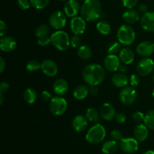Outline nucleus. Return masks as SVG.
I'll return each instance as SVG.
<instances>
[{"mask_svg": "<svg viewBox=\"0 0 154 154\" xmlns=\"http://www.w3.org/2000/svg\"><path fill=\"white\" fill-rule=\"evenodd\" d=\"M90 93L92 96H96L99 93V89H98L97 85H90Z\"/></svg>", "mask_w": 154, "mask_h": 154, "instance_id": "09e8293b", "label": "nucleus"}, {"mask_svg": "<svg viewBox=\"0 0 154 154\" xmlns=\"http://www.w3.org/2000/svg\"><path fill=\"white\" fill-rule=\"evenodd\" d=\"M107 51L109 54H116L117 53H120V43L119 42H116V41L110 42L108 45Z\"/></svg>", "mask_w": 154, "mask_h": 154, "instance_id": "473e14b6", "label": "nucleus"}, {"mask_svg": "<svg viewBox=\"0 0 154 154\" xmlns=\"http://www.w3.org/2000/svg\"><path fill=\"white\" fill-rule=\"evenodd\" d=\"M148 128L144 124H138L134 128V135L138 141H144L148 137Z\"/></svg>", "mask_w": 154, "mask_h": 154, "instance_id": "412c9836", "label": "nucleus"}, {"mask_svg": "<svg viewBox=\"0 0 154 154\" xmlns=\"http://www.w3.org/2000/svg\"><path fill=\"white\" fill-rule=\"evenodd\" d=\"M53 89L56 95H64L67 93L69 90V84L66 80L63 79H58L56 80L53 85Z\"/></svg>", "mask_w": 154, "mask_h": 154, "instance_id": "6ab92c4d", "label": "nucleus"}, {"mask_svg": "<svg viewBox=\"0 0 154 154\" xmlns=\"http://www.w3.org/2000/svg\"><path fill=\"white\" fill-rule=\"evenodd\" d=\"M119 58L120 61L123 62L124 64H130L133 62L135 58V54L132 49L129 48H124L120 50L119 53Z\"/></svg>", "mask_w": 154, "mask_h": 154, "instance_id": "4be33fe9", "label": "nucleus"}, {"mask_svg": "<svg viewBox=\"0 0 154 154\" xmlns=\"http://www.w3.org/2000/svg\"><path fill=\"white\" fill-rule=\"evenodd\" d=\"M81 15L85 21L93 22L99 19L102 14L99 0H85L81 7Z\"/></svg>", "mask_w": 154, "mask_h": 154, "instance_id": "f03ea898", "label": "nucleus"}, {"mask_svg": "<svg viewBox=\"0 0 154 154\" xmlns=\"http://www.w3.org/2000/svg\"><path fill=\"white\" fill-rule=\"evenodd\" d=\"M23 98L27 104H33L35 102L36 98H37V93L33 88H28L24 91Z\"/></svg>", "mask_w": 154, "mask_h": 154, "instance_id": "cd10ccee", "label": "nucleus"}, {"mask_svg": "<svg viewBox=\"0 0 154 154\" xmlns=\"http://www.w3.org/2000/svg\"><path fill=\"white\" fill-rule=\"evenodd\" d=\"M111 137H112L113 140H116V141H117V140L120 141L123 139V134H122L120 131L117 129H114L111 132Z\"/></svg>", "mask_w": 154, "mask_h": 154, "instance_id": "a19ab883", "label": "nucleus"}, {"mask_svg": "<svg viewBox=\"0 0 154 154\" xmlns=\"http://www.w3.org/2000/svg\"><path fill=\"white\" fill-rule=\"evenodd\" d=\"M42 72L48 76H54L58 72V66L54 60L51 59H45L42 62Z\"/></svg>", "mask_w": 154, "mask_h": 154, "instance_id": "f8f14e48", "label": "nucleus"}, {"mask_svg": "<svg viewBox=\"0 0 154 154\" xmlns=\"http://www.w3.org/2000/svg\"><path fill=\"white\" fill-rule=\"evenodd\" d=\"M100 115L105 120L111 121L116 116L115 109L111 104L105 103L100 107Z\"/></svg>", "mask_w": 154, "mask_h": 154, "instance_id": "f3484780", "label": "nucleus"}, {"mask_svg": "<svg viewBox=\"0 0 154 154\" xmlns=\"http://www.w3.org/2000/svg\"><path fill=\"white\" fill-rule=\"evenodd\" d=\"M90 93V88L86 85H81L75 88L73 91L74 98L77 100H83L87 98Z\"/></svg>", "mask_w": 154, "mask_h": 154, "instance_id": "393cba45", "label": "nucleus"}, {"mask_svg": "<svg viewBox=\"0 0 154 154\" xmlns=\"http://www.w3.org/2000/svg\"><path fill=\"white\" fill-rule=\"evenodd\" d=\"M138 140L133 137H125L120 142V147L123 152L131 154L136 152L138 149Z\"/></svg>", "mask_w": 154, "mask_h": 154, "instance_id": "1a4fd4ad", "label": "nucleus"}, {"mask_svg": "<svg viewBox=\"0 0 154 154\" xmlns=\"http://www.w3.org/2000/svg\"><path fill=\"white\" fill-rule=\"evenodd\" d=\"M50 0H30V4L36 9L45 8L49 4Z\"/></svg>", "mask_w": 154, "mask_h": 154, "instance_id": "72a5a7b5", "label": "nucleus"}, {"mask_svg": "<svg viewBox=\"0 0 154 154\" xmlns=\"http://www.w3.org/2000/svg\"><path fill=\"white\" fill-rule=\"evenodd\" d=\"M38 43L41 46H47L50 43H51V36H48H48H42V37H39L38 39Z\"/></svg>", "mask_w": 154, "mask_h": 154, "instance_id": "e433bc0d", "label": "nucleus"}, {"mask_svg": "<svg viewBox=\"0 0 154 154\" xmlns=\"http://www.w3.org/2000/svg\"><path fill=\"white\" fill-rule=\"evenodd\" d=\"M141 26L147 32H154V11H148L142 15L141 18Z\"/></svg>", "mask_w": 154, "mask_h": 154, "instance_id": "ddd939ff", "label": "nucleus"}, {"mask_svg": "<svg viewBox=\"0 0 154 154\" xmlns=\"http://www.w3.org/2000/svg\"><path fill=\"white\" fill-rule=\"evenodd\" d=\"M78 1H82V0H78Z\"/></svg>", "mask_w": 154, "mask_h": 154, "instance_id": "13d9d810", "label": "nucleus"}, {"mask_svg": "<svg viewBox=\"0 0 154 154\" xmlns=\"http://www.w3.org/2000/svg\"><path fill=\"white\" fill-rule=\"evenodd\" d=\"M88 122H87V117H85L83 115H78L74 118L72 121V126L75 131L78 132L84 131L87 128Z\"/></svg>", "mask_w": 154, "mask_h": 154, "instance_id": "aec40b11", "label": "nucleus"}, {"mask_svg": "<svg viewBox=\"0 0 154 154\" xmlns=\"http://www.w3.org/2000/svg\"><path fill=\"white\" fill-rule=\"evenodd\" d=\"M30 1L29 0H17V5L22 10H26L30 7Z\"/></svg>", "mask_w": 154, "mask_h": 154, "instance_id": "79ce46f5", "label": "nucleus"}, {"mask_svg": "<svg viewBox=\"0 0 154 154\" xmlns=\"http://www.w3.org/2000/svg\"><path fill=\"white\" fill-rule=\"evenodd\" d=\"M79 11H81V8L77 0H69L64 6V13L67 17H76Z\"/></svg>", "mask_w": 154, "mask_h": 154, "instance_id": "dca6fc26", "label": "nucleus"}, {"mask_svg": "<svg viewBox=\"0 0 154 154\" xmlns=\"http://www.w3.org/2000/svg\"><path fill=\"white\" fill-rule=\"evenodd\" d=\"M49 33L50 27H48V25H47V24H42V25H40L36 29L35 34L36 37L39 38L44 36H48Z\"/></svg>", "mask_w": 154, "mask_h": 154, "instance_id": "2f4dec72", "label": "nucleus"}, {"mask_svg": "<svg viewBox=\"0 0 154 154\" xmlns=\"http://www.w3.org/2000/svg\"><path fill=\"white\" fill-rule=\"evenodd\" d=\"M5 68V62L3 57H0V72H3Z\"/></svg>", "mask_w": 154, "mask_h": 154, "instance_id": "8fccbe9b", "label": "nucleus"}, {"mask_svg": "<svg viewBox=\"0 0 154 154\" xmlns=\"http://www.w3.org/2000/svg\"><path fill=\"white\" fill-rule=\"evenodd\" d=\"M16 46V41L11 36H3L0 41V48L5 52H11L14 51Z\"/></svg>", "mask_w": 154, "mask_h": 154, "instance_id": "a211bd4d", "label": "nucleus"}, {"mask_svg": "<svg viewBox=\"0 0 154 154\" xmlns=\"http://www.w3.org/2000/svg\"><path fill=\"white\" fill-rule=\"evenodd\" d=\"M83 78L90 85H98L103 82L105 77V71L99 63H90L83 69Z\"/></svg>", "mask_w": 154, "mask_h": 154, "instance_id": "f257e3e1", "label": "nucleus"}, {"mask_svg": "<svg viewBox=\"0 0 154 154\" xmlns=\"http://www.w3.org/2000/svg\"><path fill=\"white\" fill-rule=\"evenodd\" d=\"M152 95H153V97L154 98V89L153 90V91H152Z\"/></svg>", "mask_w": 154, "mask_h": 154, "instance_id": "5fc2aeb1", "label": "nucleus"}, {"mask_svg": "<svg viewBox=\"0 0 154 154\" xmlns=\"http://www.w3.org/2000/svg\"><path fill=\"white\" fill-rule=\"evenodd\" d=\"M129 83L132 87H137L140 83V77L137 74H132L129 77Z\"/></svg>", "mask_w": 154, "mask_h": 154, "instance_id": "4c0bfd02", "label": "nucleus"}, {"mask_svg": "<svg viewBox=\"0 0 154 154\" xmlns=\"http://www.w3.org/2000/svg\"><path fill=\"white\" fill-rule=\"evenodd\" d=\"M105 68L110 72H115L119 70L120 66V60L116 54H108L104 60Z\"/></svg>", "mask_w": 154, "mask_h": 154, "instance_id": "4468645a", "label": "nucleus"}, {"mask_svg": "<svg viewBox=\"0 0 154 154\" xmlns=\"http://www.w3.org/2000/svg\"><path fill=\"white\" fill-rule=\"evenodd\" d=\"M92 50L88 45H81L78 48V57L83 60H89L92 57Z\"/></svg>", "mask_w": 154, "mask_h": 154, "instance_id": "bb28decb", "label": "nucleus"}, {"mask_svg": "<svg viewBox=\"0 0 154 154\" xmlns=\"http://www.w3.org/2000/svg\"><path fill=\"white\" fill-rule=\"evenodd\" d=\"M137 98V92L133 87L126 86L123 88L119 94V98L122 104L125 105H131L135 101Z\"/></svg>", "mask_w": 154, "mask_h": 154, "instance_id": "0eeeda50", "label": "nucleus"}, {"mask_svg": "<svg viewBox=\"0 0 154 154\" xmlns=\"http://www.w3.org/2000/svg\"><path fill=\"white\" fill-rule=\"evenodd\" d=\"M67 109V101L62 97H54L50 101V110L55 116H61Z\"/></svg>", "mask_w": 154, "mask_h": 154, "instance_id": "423d86ee", "label": "nucleus"}, {"mask_svg": "<svg viewBox=\"0 0 154 154\" xmlns=\"http://www.w3.org/2000/svg\"><path fill=\"white\" fill-rule=\"evenodd\" d=\"M128 69V67L126 66V64H121L120 65V68H119V70L120 71V72H123V73H124V72H126V71H127Z\"/></svg>", "mask_w": 154, "mask_h": 154, "instance_id": "3c124183", "label": "nucleus"}, {"mask_svg": "<svg viewBox=\"0 0 154 154\" xmlns=\"http://www.w3.org/2000/svg\"><path fill=\"white\" fill-rule=\"evenodd\" d=\"M3 102H4V95L3 93L0 92V105H2Z\"/></svg>", "mask_w": 154, "mask_h": 154, "instance_id": "603ef678", "label": "nucleus"}, {"mask_svg": "<svg viewBox=\"0 0 154 154\" xmlns=\"http://www.w3.org/2000/svg\"><path fill=\"white\" fill-rule=\"evenodd\" d=\"M143 154H154V151L153 150H147L146 152H144Z\"/></svg>", "mask_w": 154, "mask_h": 154, "instance_id": "864d4df0", "label": "nucleus"}, {"mask_svg": "<svg viewBox=\"0 0 154 154\" xmlns=\"http://www.w3.org/2000/svg\"><path fill=\"white\" fill-rule=\"evenodd\" d=\"M9 88V85L8 83L6 82H2L0 84V92L1 93H5L7 91Z\"/></svg>", "mask_w": 154, "mask_h": 154, "instance_id": "49530a36", "label": "nucleus"}, {"mask_svg": "<svg viewBox=\"0 0 154 154\" xmlns=\"http://www.w3.org/2000/svg\"><path fill=\"white\" fill-rule=\"evenodd\" d=\"M144 125L148 128L154 130V110L147 112L144 116Z\"/></svg>", "mask_w": 154, "mask_h": 154, "instance_id": "7c9ffc66", "label": "nucleus"}, {"mask_svg": "<svg viewBox=\"0 0 154 154\" xmlns=\"http://www.w3.org/2000/svg\"><path fill=\"white\" fill-rule=\"evenodd\" d=\"M123 19L127 24H135L140 19L139 12L135 9H129L123 14Z\"/></svg>", "mask_w": 154, "mask_h": 154, "instance_id": "5701e85b", "label": "nucleus"}, {"mask_svg": "<svg viewBox=\"0 0 154 154\" xmlns=\"http://www.w3.org/2000/svg\"><path fill=\"white\" fill-rule=\"evenodd\" d=\"M123 6L129 9H132L138 4V0H121Z\"/></svg>", "mask_w": 154, "mask_h": 154, "instance_id": "ea45409f", "label": "nucleus"}, {"mask_svg": "<svg viewBox=\"0 0 154 154\" xmlns=\"http://www.w3.org/2000/svg\"><path fill=\"white\" fill-rule=\"evenodd\" d=\"M115 120L117 121L118 123H123V122H126V116H125V114H123V113H117V114H116Z\"/></svg>", "mask_w": 154, "mask_h": 154, "instance_id": "c03bdc74", "label": "nucleus"}, {"mask_svg": "<svg viewBox=\"0 0 154 154\" xmlns=\"http://www.w3.org/2000/svg\"><path fill=\"white\" fill-rule=\"evenodd\" d=\"M42 67V63H39L37 60H30L27 63L26 69L28 71L30 72H35V71L38 70Z\"/></svg>", "mask_w": 154, "mask_h": 154, "instance_id": "f704fd0d", "label": "nucleus"}, {"mask_svg": "<svg viewBox=\"0 0 154 154\" xmlns=\"http://www.w3.org/2000/svg\"><path fill=\"white\" fill-rule=\"evenodd\" d=\"M70 28L75 35H81L86 30V21L82 17H74L70 21Z\"/></svg>", "mask_w": 154, "mask_h": 154, "instance_id": "9b49d317", "label": "nucleus"}, {"mask_svg": "<svg viewBox=\"0 0 154 154\" xmlns=\"http://www.w3.org/2000/svg\"><path fill=\"white\" fill-rule=\"evenodd\" d=\"M117 39L119 42L123 45H130L135 39V32L131 26L122 25L119 27L117 33Z\"/></svg>", "mask_w": 154, "mask_h": 154, "instance_id": "20e7f679", "label": "nucleus"}, {"mask_svg": "<svg viewBox=\"0 0 154 154\" xmlns=\"http://www.w3.org/2000/svg\"><path fill=\"white\" fill-rule=\"evenodd\" d=\"M106 136V131L103 125L101 124H96L89 129L86 134V140L88 143L92 144H96L105 139Z\"/></svg>", "mask_w": 154, "mask_h": 154, "instance_id": "39448f33", "label": "nucleus"}, {"mask_svg": "<svg viewBox=\"0 0 154 154\" xmlns=\"http://www.w3.org/2000/svg\"><path fill=\"white\" fill-rule=\"evenodd\" d=\"M153 81H154V71H153Z\"/></svg>", "mask_w": 154, "mask_h": 154, "instance_id": "6e6d98bb", "label": "nucleus"}, {"mask_svg": "<svg viewBox=\"0 0 154 154\" xmlns=\"http://www.w3.org/2000/svg\"><path fill=\"white\" fill-rule=\"evenodd\" d=\"M61 1H66V0H61Z\"/></svg>", "mask_w": 154, "mask_h": 154, "instance_id": "4d7b16f0", "label": "nucleus"}, {"mask_svg": "<svg viewBox=\"0 0 154 154\" xmlns=\"http://www.w3.org/2000/svg\"><path fill=\"white\" fill-rule=\"evenodd\" d=\"M96 29L98 32L102 35H108L111 33V25L105 21H101L96 24Z\"/></svg>", "mask_w": 154, "mask_h": 154, "instance_id": "c85d7f7f", "label": "nucleus"}, {"mask_svg": "<svg viewBox=\"0 0 154 154\" xmlns=\"http://www.w3.org/2000/svg\"><path fill=\"white\" fill-rule=\"evenodd\" d=\"M49 24L51 27L56 30L63 29L66 24V14L60 11L54 12L49 18Z\"/></svg>", "mask_w": 154, "mask_h": 154, "instance_id": "9d476101", "label": "nucleus"}, {"mask_svg": "<svg viewBox=\"0 0 154 154\" xmlns=\"http://www.w3.org/2000/svg\"><path fill=\"white\" fill-rule=\"evenodd\" d=\"M118 148V144L114 140H108L105 142L102 146V152L105 154H113L117 151Z\"/></svg>", "mask_w": 154, "mask_h": 154, "instance_id": "a878e982", "label": "nucleus"}, {"mask_svg": "<svg viewBox=\"0 0 154 154\" xmlns=\"http://www.w3.org/2000/svg\"><path fill=\"white\" fill-rule=\"evenodd\" d=\"M51 43L59 51H66L70 45V38L63 30H57L51 36Z\"/></svg>", "mask_w": 154, "mask_h": 154, "instance_id": "7ed1b4c3", "label": "nucleus"}, {"mask_svg": "<svg viewBox=\"0 0 154 154\" xmlns=\"http://www.w3.org/2000/svg\"><path fill=\"white\" fill-rule=\"evenodd\" d=\"M81 39L78 35H74L70 38V45L73 48H78L81 46Z\"/></svg>", "mask_w": 154, "mask_h": 154, "instance_id": "c9c22d12", "label": "nucleus"}, {"mask_svg": "<svg viewBox=\"0 0 154 154\" xmlns=\"http://www.w3.org/2000/svg\"><path fill=\"white\" fill-rule=\"evenodd\" d=\"M6 32H7V25L4 21H0V36L3 37Z\"/></svg>", "mask_w": 154, "mask_h": 154, "instance_id": "a18cd8bd", "label": "nucleus"}, {"mask_svg": "<svg viewBox=\"0 0 154 154\" xmlns=\"http://www.w3.org/2000/svg\"><path fill=\"white\" fill-rule=\"evenodd\" d=\"M132 119L138 123H141L144 120V115L142 112H135L132 115Z\"/></svg>", "mask_w": 154, "mask_h": 154, "instance_id": "58836bf2", "label": "nucleus"}, {"mask_svg": "<svg viewBox=\"0 0 154 154\" xmlns=\"http://www.w3.org/2000/svg\"><path fill=\"white\" fill-rule=\"evenodd\" d=\"M136 51L140 56L147 57L154 52V43L149 41H144L138 44Z\"/></svg>", "mask_w": 154, "mask_h": 154, "instance_id": "2eb2a0df", "label": "nucleus"}, {"mask_svg": "<svg viewBox=\"0 0 154 154\" xmlns=\"http://www.w3.org/2000/svg\"><path fill=\"white\" fill-rule=\"evenodd\" d=\"M41 97H42V100H43L44 101H46V102L51 101V99H52L51 93L50 91H42Z\"/></svg>", "mask_w": 154, "mask_h": 154, "instance_id": "37998d69", "label": "nucleus"}, {"mask_svg": "<svg viewBox=\"0 0 154 154\" xmlns=\"http://www.w3.org/2000/svg\"><path fill=\"white\" fill-rule=\"evenodd\" d=\"M138 12L143 14H146L147 12H148V7L147 6V5L145 4H141L138 6Z\"/></svg>", "mask_w": 154, "mask_h": 154, "instance_id": "de8ad7c7", "label": "nucleus"}, {"mask_svg": "<svg viewBox=\"0 0 154 154\" xmlns=\"http://www.w3.org/2000/svg\"><path fill=\"white\" fill-rule=\"evenodd\" d=\"M113 85L117 88H124L129 82V79L123 72H117L111 78Z\"/></svg>", "mask_w": 154, "mask_h": 154, "instance_id": "b1692460", "label": "nucleus"}, {"mask_svg": "<svg viewBox=\"0 0 154 154\" xmlns=\"http://www.w3.org/2000/svg\"><path fill=\"white\" fill-rule=\"evenodd\" d=\"M138 75L147 76L154 71V61L149 57H144L139 60L136 66Z\"/></svg>", "mask_w": 154, "mask_h": 154, "instance_id": "6e6552de", "label": "nucleus"}, {"mask_svg": "<svg viewBox=\"0 0 154 154\" xmlns=\"http://www.w3.org/2000/svg\"><path fill=\"white\" fill-rule=\"evenodd\" d=\"M86 117L90 122H96L99 119V113L94 107H90L86 112Z\"/></svg>", "mask_w": 154, "mask_h": 154, "instance_id": "c756f323", "label": "nucleus"}]
</instances>
